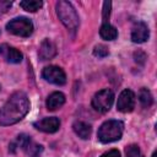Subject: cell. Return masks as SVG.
I'll return each instance as SVG.
<instances>
[{
	"mask_svg": "<svg viewBox=\"0 0 157 157\" xmlns=\"http://www.w3.org/2000/svg\"><path fill=\"white\" fill-rule=\"evenodd\" d=\"M29 110V99L22 91L15 92L10 96L6 103L0 109V125H13L22 120Z\"/></svg>",
	"mask_w": 157,
	"mask_h": 157,
	"instance_id": "6da1fadb",
	"label": "cell"
},
{
	"mask_svg": "<svg viewBox=\"0 0 157 157\" xmlns=\"http://www.w3.org/2000/svg\"><path fill=\"white\" fill-rule=\"evenodd\" d=\"M55 9H56L58 17L64 23V26L70 31H76L80 23V20L72 4L65 0H60L56 2Z\"/></svg>",
	"mask_w": 157,
	"mask_h": 157,
	"instance_id": "7a4b0ae2",
	"label": "cell"
},
{
	"mask_svg": "<svg viewBox=\"0 0 157 157\" xmlns=\"http://www.w3.org/2000/svg\"><path fill=\"white\" fill-rule=\"evenodd\" d=\"M124 130V124L120 120H107L104 121L97 132L98 140L103 144L114 142L121 139Z\"/></svg>",
	"mask_w": 157,
	"mask_h": 157,
	"instance_id": "3957f363",
	"label": "cell"
},
{
	"mask_svg": "<svg viewBox=\"0 0 157 157\" xmlns=\"http://www.w3.org/2000/svg\"><path fill=\"white\" fill-rule=\"evenodd\" d=\"M6 29L15 36L29 37L33 33V23L29 18L20 16V17L12 18L10 22H7Z\"/></svg>",
	"mask_w": 157,
	"mask_h": 157,
	"instance_id": "277c9868",
	"label": "cell"
},
{
	"mask_svg": "<svg viewBox=\"0 0 157 157\" xmlns=\"http://www.w3.org/2000/svg\"><path fill=\"white\" fill-rule=\"evenodd\" d=\"M114 103V93L109 88L98 91L92 98V107L99 113H107Z\"/></svg>",
	"mask_w": 157,
	"mask_h": 157,
	"instance_id": "5b68a950",
	"label": "cell"
},
{
	"mask_svg": "<svg viewBox=\"0 0 157 157\" xmlns=\"http://www.w3.org/2000/svg\"><path fill=\"white\" fill-rule=\"evenodd\" d=\"M17 145L29 157H39L43 152V146L34 142L28 135L21 134L17 136Z\"/></svg>",
	"mask_w": 157,
	"mask_h": 157,
	"instance_id": "8992f818",
	"label": "cell"
},
{
	"mask_svg": "<svg viewBox=\"0 0 157 157\" xmlns=\"http://www.w3.org/2000/svg\"><path fill=\"white\" fill-rule=\"evenodd\" d=\"M42 77L53 83V85H58V86H63L66 82V75L64 72V70L56 65H49L45 66L42 71Z\"/></svg>",
	"mask_w": 157,
	"mask_h": 157,
	"instance_id": "52a82bcc",
	"label": "cell"
},
{
	"mask_svg": "<svg viewBox=\"0 0 157 157\" xmlns=\"http://www.w3.org/2000/svg\"><path fill=\"white\" fill-rule=\"evenodd\" d=\"M134 108H135V93L129 88L123 90L118 97L117 109L121 113H129Z\"/></svg>",
	"mask_w": 157,
	"mask_h": 157,
	"instance_id": "ba28073f",
	"label": "cell"
},
{
	"mask_svg": "<svg viewBox=\"0 0 157 157\" xmlns=\"http://www.w3.org/2000/svg\"><path fill=\"white\" fill-rule=\"evenodd\" d=\"M33 125L39 131H43L47 134H53V132H56L59 130L60 120L56 117H48V118H43V119L36 121Z\"/></svg>",
	"mask_w": 157,
	"mask_h": 157,
	"instance_id": "9c48e42d",
	"label": "cell"
},
{
	"mask_svg": "<svg viewBox=\"0 0 157 157\" xmlns=\"http://www.w3.org/2000/svg\"><path fill=\"white\" fill-rule=\"evenodd\" d=\"M0 56H2L5 59V61H7L10 64H18L23 59L22 53L18 49H16L9 44L0 45Z\"/></svg>",
	"mask_w": 157,
	"mask_h": 157,
	"instance_id": "30bf717a",
	"label": "cell"
},
{
	"mask_svg": "<svg viewBox=\"0 0 157 157\" xmlns=\"http://www.w3.org/2000/svg\"><path fill=\"white\" fill-rule=\"evenodd\" d=\"M150 31L145 22H136L131 28V40L134 43H144L148 39Z\"/></svg>",
	"mask_w": 157,
	"mask_h": 157,
	"instance_id": "8fae6325",
	"label": "cell"
},
{
	"mask_svg": "<svg viewBox=\"0 0 157 157\" xmlns=\"http://www.w3.org/2000/svg\"><path fill=\"white\" fill-rule=\"evenodd\" d=\"M38 55L40 60H50L56 55V47L55 44L49 40V39H44L40 43L39 50H38Z\"/></svg>",
	"mask_w": 157,
	"mask_h": 157,
	"instance_id": "7c38bea8",
	"label": "cell"
},
{
	"mask_svg": "<svg viewBox=\"0 0 157 157\" xmlns=\"http://www.w3.org/2000/svg\"><path fill=\"white\" fill-rule=\"evenodd\" d=\"M64 103H65V96L61 92H53L47 98L45 105L48 110H56L58 108L64 105Z\"/></svg>",
	"mask_w": 157,
	"mask_h": 157,
	"instance_id": "4fadbf2b",
	"label": "cell"
},
{
	"mask_svg": "<svg viewBox=\"0 0 157 157\" xmlns=\"http://www.w3.org/2000/svg\"><path fill=\"white\" fill-rule=\"evenodd\" d=\"M72 128H74L75 134H76L78 137L83 139V140L88 139L90 135H91V132H92L91 125L87 124V123H85V121H75L74 125H72Z\"/></svg>",
	"mask_w": 157,
	"mask_h": 157,
	"instance_id": "5bb4252c",
	"label": "cell"
},
{
	"mask_svg": "<svg viewBox=\"0 0 157 157\" xmlns=\"http://www.w3.org/2000/svg\"><path fill=\"white\" fill-rule=\"evenodd\" d=\"M99 36L105 40H114L118 37V31L110 23L104 22L99 28Z\"/></svg>",
	"mask_w": 157,
	"mask_h": 157,
	"instance_id": "9a60e30c",
	"label": "cell"
},
{
	"mask_svg": "<svg viewBox=\"0 0 157 157\" xmlns=\"http://www.w3.org/2000/svg\"><path fill=\"white\" fill-rule=\"evenodd\" d=\"M139 101L144 108L151 107V104L153 103V98H152L151 92L147 88H141L139 92Z\"/></svg>",
	"mask_w": 157,
	"mask_h": 157,
	"instance_id": "2e32d148",
	"label": "cell"
},
{
	"mask_svg": "<svg viewBox=\"0 0 157 157\" xmlns=\"http://www.w3.org/2000/svg\"><path fill=\"white\" fill-rule=\"evenodd\" d=\"M20 6L28 12H36L37 10H39L43 6V2L38 1V0H25V1L20 2Z\"/></svg>",
	"mask_w": 157,
	"mask_h": 157,
	"instance_id": "e0dca14e",
	"label": "cell"
},
{
	"mask_svg": "<svg viewBox=\"0 0 157 157\" xmlns=\"http://www.w3.org/2000/svg\"><path fill=\"white\" fill-rule=\"evenodd\" d=\"M125 156L126 157H144V155L137 145H129L125 148Z\"/></svg>",
	"mask_w": 157,
	"mask_h": 157,
	"instance_id": "ac0fdd59",
	"label": "cell"
},
{
	"mask_svg": "<svg viewBox=\"0 0 157 157\" xmlns=\"http://www.w3.org/2000/svg\"><path fill=\"white\" fill-rule=\"evenodd\" d=\"M93 54H94L96 56H98V58H104V56H107V55L109 54V52H108V48H107L105 45H103V44H98V45L94 47V49H93Z\"/></svg>",
	"mask_w": 157,
	"mask_h": 157,
	"instance_id": "d6986e66",
	"label": "cell"
},
{
	"mask_svg": "<svg viewBox=\"0 0 157 157\" xmlns=\"http://www.w3.org/2000/svg\"><path fill=\"white\" fill-rule=\"evenodd\" d=\"M11 6H12V1H9V0H0V16H2L4 13H6Z\"/></svg>",
	"mask_w": 157,
	"mask_h": 157,
	"instance_id": "ffe728a7",
	"label": "cell"
},
{
	"mask_svg": "<svg viewBox=\"0 0 157 157\" xmlns=\"http://www.w3.org/2000/svg\"><path fill=\"white\" fill-rule=\"evenodd\" d=\"M110 6H112V4H110L109 1H105V2L103 4V18H104V21H107V20L109 18V15H110Z\"/></svg>",
	"mask_w": 157,
	"mask_h": 157,
	"instance_id": "44dd1931",
	"label": "cell"
},
{
	"mask_svg": "<svg viewBox=\"0 0 157 157\" xmlns=\"http://www.w3.org/2000/svg\"><path fill=\"white\" fill-rule=\"evenodd\" d=\"M101 157H120V152L118 150H110L108 152H104Z\"/></svg>",
	"mask_w": 157,
	"mask_h": 157,
	"instance_id": "7402d4cb",
	"label": "cell"
},
{
	"mask_svg": "<svg viewBox=\"0 0 157 157\" xmlns=\"http://www.w3.org/2000/svg\"><path fill=\"white\" fill-rule=\"evenodd\" d=\"M152 157H157V151H155V152L152 153Z\"/></svg>",
	"mask_w": 157,
	"mask_h": 157,
	"instance_id": "603a6c76",
	"label": "cell"
}]
</instances>
